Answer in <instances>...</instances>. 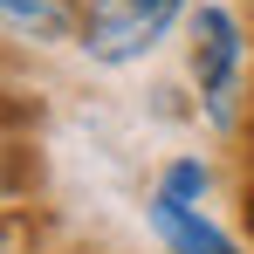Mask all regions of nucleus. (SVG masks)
<instances>
[{"mask_svg": "<svg viewBox=\"0 0 254 254\" xmlns=\"http://www.w3.org/2000/svg\"><path fill=\"white\" fill-rule=\"evenodd\" d=\"M165 192H179V199H199V192H206V172L192 165V158H186V165H172V172H165Z\"/></svg>", "mask_w": 254, "mask_h": 254, "instance_id": "nucleus-5", "label": "nucleus"}, {"mask_svg": "<svg viewBox=\"0 0 254 254\" xmlns=\"http://www.w3.org/2000/svg\"><path fill=\"white\" fill-rule=\"evenodd\" d=\"M186 14V0H89L83 7V48L96 62H137L165 42V28Z\"/></svg>", "mask_w": 254, "mask_h": 254, "instance_id": "nucleus-1", "label": "nucleus"}, {"mask_svg": "<svg viewBox=\"0 0 254 254\" xmlns=\"http://www.w3.org/2000/svg\"><path fill=\"white\" fill-rule=\"evenodd\" d=\"M192 76L206 96L213 124H234V89H241V28L227 7H199L192 14Z\"/></svg>", "mask_w": 254, "mask_h": 254, "instance_id": "nucleus-2", "label": "nucleus"}, {"mask_svg": "<svg viewBox=\"0 0 254 254\" xmlns=\"http://www.w3.org/2000/svg\"><path fill=\"white\" fill-rule=\"evenodd\" d=\"M0 28H14V35H55L62 28V0H0Z\"/></svg>", "mask_w": 254, "mask_h": 254, "instance_id": "nucleus-4", "label": "nucleus"}, {"mask_svg": "<svg viewBox=\"0 0 254 254\" xmlns=\"http://www.w3.org/2000/svg\"><path fill=\"white\" fill-rule=\"evenodd\" d=\"M151 227H158V241H165L172 254H241L192 199H179V192H165V186L151 192Z\"/></svg>", "mask_w": 254, "mask_h": 254, "instance_id": "nucleus-3", "label": "nucleus"}]
</instances>
